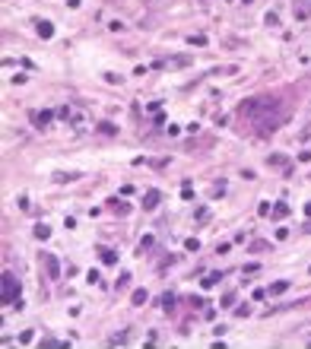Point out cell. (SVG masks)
<instances>
[{"mask_svg": "<svg viewBox=\"0 0 311 349\" xmlns=\"http://www.w3.org/2000/svg\"><path fill=\"white\" fill-rule=\"evenodd\" d=\"M146 299H150V292H146V289H137L134 296H131V302H134V305H143Z\"/></svg>", "mask_w": 311, "mask_h": 349, "instance_id": "ba28073f", "label": "cell"}, {"mask_svg": "<svg viewBox=\"0 0 311 349\" xmlns=\"http://www.w3.org/2000/svg\"><path fill=\"white\" fill-rule=\"evenodd\" d=\"M16 299H20V280L13 273H4L0 277V305H13Z\"/></svg>", "mask_w": 311, "mask_h": 349, "instance_id": "6da1fadb", "label": "cell"}, {"mask_svg": "<svg viewBox=\"0 0 311 349\" xmlns=\"http://www.w3.org/2000/svg\"><path fill=\"white\" fill-rule=\"evenodd\" d=\"M131 340V330H118V334H112V343L115 346H121V343H127Z\"/></svg>", "mask_w": 311, "mask_h": 349, "instance_id": "52a82bcc", "label": "cell"}, {"mask_svg": "<svg viewBox=\"0 0 311 349\" xmlns=\"http://www.w3.org/2000/svg\"><path fill=\"white\" fill-rule=\"evenodd\" d=\"M48 235H51V229H48L45 223H42V226H35V238H42V242H45V238H48Z\"/></svg>", "mask_w": 311, "mask_h": 349, "instance_id": "4fadbf2b", "label": "cell"}, {"mask_svg": "<svg viewBox=\"0 0 311 349\" xmlns=\"http://www.w3.org/2000/svg\"><path fill=\"white\" fill-rule=\"evenodd\" d=\"M32 121L39 124V127H45V124H51V121H54V112H35V115H32Z\"/></svg>", "mask_w": 311, "mask_h": 349, "instance_id": "5b68a950", "label": "cell"}, {"mask_svg": "<svg viewBox=\"0 0 311 349\" xmlns=\"http://www.w3.org/2000/svg\"><path fill=\"white\" fill-rule=\"evenodd\" d=\"M258 213H261V216H270V213H273V207H270V204H261V207H258Z\"/></svg>", "mask_w": 311, "mask_h": 349, "instance_id": "2e32d148", "label": "cell"}, {"mask_svg": "<svg viewBox=\"0 0 311 349\" xmlns=\"http://www.w3.org/2000/svg\"><path fill=\"white\" fill-rule=\"evenodd\" d=\"M35 26H39V29H35V32H39V39H54V26L51 23H35Z\"/></svg>", "mask_w": 311, "mask_h": 349, "instance_id": "277c9868", "label": "cell"}, {"mask_svg": "<svg viewBox=\"0 0 311 349\" xmlns=\"http://www.w3.org/2000/svg\"><path fill=\"white\" fill-rule=\"evenodd\" d=\"M286 289H289V283H273V286H270L273 296H280V292H286Z\"/></svg>", "mask_w": 311, "mask_h": 349, "instance_id": "5bb4252c", "label": "cell"}, {"mask_svg": "<svg viewBox=\"0 0 311 349\" xmlns=\"http://www.w3.org/2000/svg\"><path fill=\"white\" fill-rule=\"evenodd\" d=\"M99 257H102V264H118V254H115L112 248H102Z\"/></svg>", "mask_w": 311, "mask_h": 349, "instance_id": "8992f818", "label": "cell"}, {"mask_svg": "<svg viewBox=\"0 0 311 349\" xmlns=\"http://www.w3.org/2000/svg\"><path fill=\"white\" fill-rule=\"evenodd\" d=\"M219 280H223V277H219V273H213V277H207V280H200V286H204V289H213Z\"/></svg>", "mask_w": 311, "mask_h": 349, "instance_id": "30bf717a", "label": "cell"}, {"mask_svg": "<svg viewBox=\"0 0 311 349\" xmlns=\"http://www.w3.org/2000/svg\"><path fill=\"white\" fill-rule=\"evenodd\" d=\"M162 308H166V311L175 308V296H172V292H166V296H162Z\"/></svg>", "mask_w": 311, "mask_h": 349, "instance_id": "7c38bea8", "label": "cell"}, {"mask_svg": "<svg viewBox=\"0 0 311 349\" xmlns=\"http://www.w3.org/2000/svg\"><path fill=\"white\" fill-rule=\"evenodd\" d=\"M45 270L51 273V280H58V277H61V264H58V257H54V254L45 257Z\"/></svg>", "mask_w": 311, "mask_h": 349, "instance_id": "7a4b0ae2", "label": "cell"}, {"mask_svg": "<svg viewBox=\"0 0 311 349\" xmlns=\"http://www.w3.org/2000/svg\"><path fill=\"white\" fill-rule=\"evenodd\" d=\"M185 248H188V251H200V242H197V238H188Z\"/></svg>", "mask_w": 311, "mask_h": 349, "instance_id": "9a60e30c", "label": "cell"}, {"mask_svg": "<svg viewBox=\"0 0 311 349\" xmlns=\"http://www.w3.org/2000/svg\"><path fill=\"white\" fill-rule=\"evenodd\" d=\"M159 200H162V194H159V191H150V194L143 197V210H156Z\"/></svg>", "mask_w": 311, "mask_h": 349, "instance_id": "3957f363", "label": "cell"}, {"mask_svg": "<svg viewBox=\"0 0 311 349\" xmlns=\"http://www.w3.org/2000/svg\"><path fill=\"white\" fill-rule=\"evenodd\" d=\"M232 302H235V296H232V292H226V296H223V308H229Z\"/></svg>", "mask_w": 311, "mask_h": 349, "instance_id": "e0dca14e", "label": "cell"}, {"mask_svg": "<svg viewBox=\"0 0 311 349\" xmlns=\"http://www.w3.org/2000/svg\"><path fill=\"white\" fill-rule=\"evenodd\" d=\"M273 216H277V219H286V216H289V207H286V204H277V207H273Z\"/></svg>", "mask_w": 311, "mask_h": 349, "instance_id": "8fae6325", "label": "cell"}, {"mask_svg": "<svg viewBox=\"0 0 311 349\" xmlns=\"http://www.w3.org/2000/svg\"><path fill=\"white\" fill-rule=\"evenodd\" d=\"M305 213H308V216H311V204H305Z\"/></svg>", "mask_w": 311, "mask_h": 349, "instance_id": "d6986e66", "label": "cell"}, {"mask_svg": "<svg viewBox=\"0 0 311 349\" xmlns=\"http://www.w3.org/2000/svg\"><path fill=\"white\" fill-rule=\"evenodd\" d=\"M99 131H102V134H108V137H115V134H118V127H115L112 121H102V124H99Z\"/></svg>", "mask_w": 311, "mask_h": 349, "instance_id": "9c48e42d", "label": "cell"}, {"mask_svg": "<svg viewBox=\"0 0 311 349\" xmlns=\"http://www.w3.org/2000/svg\"><path fill=\"white\" fill-rule=\"evenodd\" d=\"M35 337H32V330H26V334H20V343H32Z\"/></svg>", "mask_w": 311, "mask_h": 349, "instance_id": "ac0fdd59", "label": "cell"}]
</instances>
